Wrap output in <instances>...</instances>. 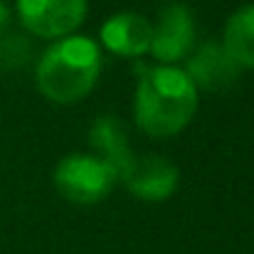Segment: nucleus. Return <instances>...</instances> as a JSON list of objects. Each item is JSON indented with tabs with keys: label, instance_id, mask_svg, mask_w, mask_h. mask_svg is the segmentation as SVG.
Segmentation results:
<instances>
[{
	"label": "nucleus",
	"instance_id": "obj_1",
	"mask_svg": "<svg viewBox=\"0 0 254 254\" xmlns=\"http://www.w3.org/2000/svg\"><path fill=\"white\" fill-rule=\"evenodd\" d=\"M195 109L197 89L185 74V69L161 64L143 72L136 86L133 119L146 136L166 138L180 133L192 121Z\"/></svg>",
	"mask_w": 254,
	"mask_h": 254
},
{
	"label": "nucleus",
	"instance_id": "obj_2",
	"mask_svg": "<svg viewBox=\"0 0 254 254\" xmlns=\"http://www.w3.org/2000/svg\"><path fill=\"white\" fill-rule=\"evenodd\" d=\"M101 52L94 40L69 35L57 40L37 62V86L55 104H77L96 86Z\"/></svg>",
	"mask_w": 254,
	"mask_h": 254
},
{
	"label": "nucleus",
	"instance_id": "obj_3",
	"mask_svg": "<svg viewBox=\"0 0 254 254\" xmlns=\"http://www.w3.org/2000/svg\"><path fill=\"white\" fill-rule=\"evenodd\" d=\"M116 183V173L99 156L72 153L64 156L55 168L57 190L74 205H96L101 202Z\"/></svg>",
	"mask_w": 254,
	"mask_h": 254
},
{
	"label": "nucleus",
	"instance_id": "obj_4",
	"mask_svg": "<svg viewBox=\"0 0 254 254\" xmlns=\"http://www.w3.org/2000/svg\"><path fill=\"white\" fill-rule=\"evenodd\" d=\"M86 15V0H17V17L27 32L45 40L69 37Z\"/></svg>",
	"mask_w": 254,
	"mask_h": 254
},
{
	"label": "nucleus",
	"instance_id": "obj_5",
	"mask_svg": "<svg viewBox=\"0 0 254 254\" xmlns=\"http://www.w3.org/2000/svg\"><path fill=\"white\" fill-rule=\"evenodd\" d=\"M195 45V15L183 2H168L158 12V22L153 25L151 55L163 62L173 64L190 55Z\"/></svg>",
	"mask_w": 254,
	"mask_h": 254
},
{
	"label": "nucleus",
	"instance_id": "obj_6",
	"mask_svg": "<svg viewBox=\"0 0 254 254\" xmlns=\"http://www.w3.org/2000/svg\"><path fill=\"white\" fill-rule=\"evenodd\" d=\"M119 180L128 192L146 202H163L178 188V168L161 156H133L131 163L121 170Z\"/></svg>",
	"mask_w": 254,
	"mask_h": 254
},
{
	"label": "nucleus",
	"instance_id": "obj_7",
	"mask_svg": "<svg viewBox=\"0 0 254 254\" xmlns=\"http://www.w3.org/2000/svg\"><path fill=\"white\" fill-rule=\"evenodd\" d=\"M185 74L195 89L205 91H227L242 74V67L230 57V52L220 42H205L192 55H188Z\"/></svg>",
	"mask_w": 254,
	"mask_h": 254
},
{
	"label": "nucleus",
	"instance_id": "obj_8",
	"mask_svg": "<svg viewBox=\"0 0 254 254\" xmlns=\"http://www.w3.org/2000/svg\"><path fill=\"white\" fill-rule=\"evenodd\" d=\"M153 25L138 12H116L101 25V42L119 57H141L151 50Z\"/></svg>",
	"mask_w": 254,
	"mask_h": 254
},
{
	"label": "nucleus",
	"instance_id": "obj_9",
	"mask_svg": "<svg viewBox=\"0 0 254 254\" xmlns=\"http://www.w3.org/2000/svg\"><path fill=\"white\" fill-rule=\"evenodd\" d=\"M89 141L96 148V156L116 173V180L121 175V170L131 163V158L136 156L128 148V136L124 124L116 116H99L94 121V126L89 128Z\"/></svg>",
	"mask_w": 254,
	"mask_h": 254
},
{
	"label": "nucleus",
	"instance_id": "obj_10",
	"mask_svg": "<svg viewBox=\"0 0 254 254\" xmlns=\"http://www.w3.org/2000/svg\"><path fill=\"white\" fill-rule=\"evenodd\" d=\"M222 47L242 69H254V5H242L230 15Z\"/></svg>",
	"mask_w": 254,
	"mask_h": 254
},
{
	"label": "nucleus",
	"instance_id": "obj_11",
	"mask_svg": "<svg viewBox=\"0 0 254 254\" xmlns=\"http://www.w3.org/2000/svg\"><path fill=\"white\" fill-rule=\"evenodd\" d=\"M30 55H32V47H30L27 37L12 35V32L0 35V69H5V72L20 69L30 62Z\"/></svg>",
	"mask_w": 254,
	"mask_h": 254
},
{
	"label": "nucleus",
	"instance_id": "obj_12",
	"mask_svg": "<svg viewBox=\"0 0 254 254\" xmlns=\"http://www.w3.org/2000/svg\"><path fill=\"white\" fill-rule=\"evenodd\" d=\"M7 25H10V7L0 0V35H5Z\"/></svg>",
	"mask_w": 254,
	"mask_h": 254
}]
</instances>
